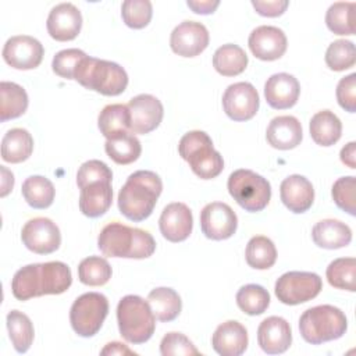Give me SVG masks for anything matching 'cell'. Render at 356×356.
Segmentation results:
<instances>
[{
    "instance_id": "obj_19",
    "label": "cell",
    "mask_w": 356,
    "mask_h": 356,
    "mask_svg": "<svg viewBox=\"0 0 356 356\" xmlns=\"http://www.w3.org/2000/svg\"><path fill=\"white\" fill-rule=\"evenodd\" d=\"M161 235L170 242L185 241L193 227V217L191 209L181 202L167 204L159 218Z\"/></svg>"
},
{
    "instance_id": "obj_44",
    "label": "cell",
    "mask_w": 356,
    "mask_h": 356,
    "mask_svg": "<svg viewBox=\"0 0 356 356\" xmlns=\"http://www.w3.org/2000/svg\"><path fill=\"white\" fill-rule=\"evenodd\" d=\"M111 179H113L111 170L107 167L106 163H103L100 160L85 161L76 172V184H78L79 189H82L83 186H86L89 184L99 182V181L111 182Z\"/></svg>"
},
{
    "instance_id": "obj_5",
    "label": "cell",
    "mask_w": 356,
    "mask_h": 356,
    "mask_svg": "<svg viewBox=\"0 0 356 356\" xmlns=\"http://www.w3.org/2000/svg\"><path fill=\"white\" fill-rule=\"evenodd\" d=\"M117 321L121 337L134 345L149 341L156 328V317L149 302L138 295H127L118 302Z\"/></svg>"
},
{
    "instance_id": "obj_37",
    "label": "cell",
    "mask_w": 356,
    "mask_h": 356,
    "mask_svg": "<svg viewBox=\"0 0 356 356\" xmlns=\"http://www.w3.org/2000/svg\"><path fill=\"white\" fill-rule=\"evenodd\" d=\"M236 305L243 313L259 316L267 310L270 305V293L261 285L248 284L236 292Z\"/></svg>"
},
{
    "instance_id": "obj_46",
    "label": "cell",
    "mask_w": 356,
    "mask_h": 356,
    "mask_svg": "<svg viewBox=\"0 0 356 356\" xmlns=\"http://www.w3.org/2000/svg\"><path fill=\"white\" fill-rule=\"evenodd\" d=\"M160 353L163 356H192L199 355L192 341L181 332H168L160 342Z\"/></svg>"
},
{
    "instance_id": "obj_20",
    "label": "cell",
    "mask_w": 356,
    "mask_h": 356,
    "mask_svg": "<svg viewBox=\"0 0 356 356\" xmlns=\"http://www.w3.org/2000/svg\"><path fill=\"white\" fill-rule=\"evenodd\" d=\"M257 342L268 355L284 353L292 342L289 323L278 316L264 318L257 328Z\"/></svg>"
},
{
    "instance_id": "obj_10",
    "label": "cell",
    "mask_w": 356,
    "mask_h": 356,
    "mask_svg": "<svg viewBox=\"0 0 356 356\" xmlns=\"http://www.w3.org/2000/svg\"><path fill=\"white\" fill-rule=\"evenodd\" d=\"M323 289L318 274L310 271H288L275 282V296L284 305H300L314 299Z\"/></svg>"
},
{
    "instance_id": "obj_14",
    "label": "cell",
    "mask_w": 356,
    "mask_h": 356,
    "mask_svg": "<svg viewBox=\"0 0 356 356\" xmlns=\"http://www.w3.org/2000/svg\"><path fill=\"white\" fill-rule=\"evenodd\" d=\"M1 54L4 61L15 70H33L42 63L44 49L33 36L17 35L7 39Z\"/></svg>"
},
{
    "instance_id": "obj_38",
    "label": "cell",
    "mask_w": 356,
    "mask_h": 356,
    "mask_svg": "<svg viewBox=\"0 0 356 356\" xmlns=\"http://www.w3.org/2000/svg\"><path fill=\"white\" fill-rule=\"evenodd\" d=\"M111 266L104 257L89 256L78 266V278L82 284L89 286H100L111 278Z\"/></svg>"
},
{
    "instance_id": "obj_16",
    "label": "cell",
    "mask_w": 356,
    "mask_h": 356,
    "mask_svg": "<svg viewBox=\"0 0 356 356\" xmlns=\"http://www.w3.org/2000/svg\"><path fill=\"white\" fill-rule=\"evenodd\" d=\"M209 31L197 21H184L178 24L170 36L172 51L182 57H195L209 44Z\"/></svg>"
},
{
    "instance_id": "obj_47",
    "label": "cell",
    "mask_w": 356,
    "mask_h": 356,
    "mask_svg": "<svg viewBox=\"0 0 356 356\" xmlns=\"http://www.w3.org/2000/svg\"><path fill=\"white\" fill-rule=\"evenodd\" d=\"M337 100L338 104L349 111H356V74H349L348 76H343L337 86Z\"/></svg>"
},
{
    "instance_id": "obj_24",
    "label": "cell",
    "mask_w": 356,
    "mask_h": 356,
    "mask_svg": "<svg viewBox=\"0 0 356 356\" xmlns=\"http://www.w3.org/2000/svg\"><path fill=\"white\" fill-rule=\"evenodd\" d=\"M267 142L280 150L296 147L303 138L302 125L293 115H280L270 121L266 131Z\"/></svg>"
},
{
    "instance_id": "obj_30",
    "label": "cell",
    "mask_w": 356,
    "mask_h": 356,
    "mask_svg": "<svg viewBox=\"0 0 356 356\" xmlns=\"http://www.w3.org/2000/svg\"><path fill=\"white\" fill-rule=\"evenodd\" d=\"M107 156L117 164H129L139 159L142 146L139 139L132 132H121L107 138L104 143Z\"/></svg>"
},
{
    "instance_id": "obj_39",
    "label": "cell",
    "mask_w": 356,
    "mask_h": 356,
    "mask_svg": "<svg viewBox=\"0 0 356 356\" xmlns=\"http://www.w3.org/2000/svg\"><path fill=\"white\" fill-rule=\"evenodd\" d=\"M355 273L356 260L355 257H339L332 260L325 271L327 280L331 286L355 292Z\"/></svg>"
},
{
    "instance_id": "obj_31",
    "label": "cell",
    "mask_w": 356,
    "mask_h": 356,
    "mask_svg": "<svg viewBox=\"0 0 356 356\" xmlns=\"http://www.w3.org/2000/svg\"><path fill=\"white\" fill-rule=\"evenodd\" d=\"M0 120L18 118L28 108V95L22 86L15 82H0Z\"/></svg>"
},
{
    "instance_id": "obj_27",
    "label": "cell",
    "mask_w": 356,
    "mask_h": 356,
    "mask_svg": "<svg viewBox=\"0 0 356 356\" xmlns=\"http://www.w3.org/2000/svg\"><path fill=\"white\" fill-rule=\"evenodd\" d=\"M33 138L24 128H13L1 139V159L7 163H22L32 154Z\"/></svg>"
},
{
    "instance_id": "obj_35",
    "label": "cell",
    "mask_w": 356,
    "mask_h": 356,
    "mask_svg": "<svg viewBox=\"0 0 356 356\" xmlns=\"http://www.w3.org/2000/svg\"><path fill=\"white\" fill-rule=\"evenodd\" d=\"M7 330L14 349L18 353H25L31 348L35 335L31 318L19 310H11L7 314Z\"/></svg>"
},
{
    "instance_id": "obj_40",
    "label": "cell",
    "mask_w": 356,
    "mask_h": 356,
    "mask_svg": "<svg viewBox=\"0 0 356 356\" xmlns=\"http://www.w3.org/2000/svg\"><path fill=\"white\" fill-rule=\"evenodd\" d=\"M353 11L355 3L337 1L331 4L325 13V24L328 29L337 35H353Z\"/></svg>"
},
{
    "instance_id": "obj_28",
    "label": "cell",
    "mask_w": 356,
    "mask_h": 356,
    "mask_svg": "<svg viewBox=\"0 0 356 356\" xmlns=\"http://www.w3.org/2000/svg\"><path fill=\"white\" fill-rule=\"evenodd\" d=\"M310 136L320 146H332L342 134L341 120L330 110L317 111L310 120Z\"/></svg>"
},
{
    "instance_id": "obj_8",
    "label": "cell",
    "mask_w": 356,
    "mask_h": 356,
    "mask_svg": "<svg viewBox=\"0 0 356 356\" xmlns=\"http://www.w3.org/2000/svg\"><path fill=\"white\" fill-rule=\"evenodd\" d=\"M228 192L246 211H261L270 202V182L252 170L239 168L228 177Z\"/></svg>"
},
{
    "instance_id": "obj_52",
    "label": "cell",
    "mask_w": 356,
    "mask_h": 356,
    "mask_svg": "<svg viewBox=\"0 0 356 356\" xmlns=\"http://www.w3.org/2000/svg\"><path fill=\"white\" fill-rule=\"evenodd\" d=\"M1 197H4L14 186V175L4 165H1Z\"/></svg>"
},
{
    "instance_id": "obj_29",
    "label": "cell",
    "mask_w": 356,
    "mask_h": 356,
    "mask_svg": "<svg viewBox=\"0 0 356 356\" xmlns=\"http://www.w3.org/2000/svg\"><path fill=\"white\" fill-rule=\"evenodd\" d=\"M147 302L154 317L163 323L172 321L182 310V300L179 295L172 288L167 286H160L150 291L147 295Z\"/></svg>"
},
{
    "instance_id": "obj_43",
    "label": "cell",
    "mask_w": 356,
    "mask_h": 356,
    "mask_svg": "<svg viewBox=\"0 0 356 356\" xmlns=\"http://www.w3.org/2000/svg\"><path fill=\"white\" fill-rule=\"evenodd\" d=\"M355 189L356 179L352 175L338 178L332 185V199L335 204L350 216L356 214L355 209Z\"/></svg>"
},
{
    "instance_id": "obj_49",
    "label": "cell",
    "mask_w": 356,
    "mask_h": 356,
    "mask_svg": "<svg viewBox=\"0 0 356 356\" xmlns=\"http://www.w3.org/2000/svg\"><path fill=\"white\" fill-rule=\"evenodd\" d=\"M188 7L196 14H211L218 7V0H188Z\"/></svg>"
},
{
    "instance_id": "obj_7",
    "label": "cell",
    "mask_w": 356,
    "mask_h": 356,
    "mask_svg": "<svg viewBox=\"0 0 356 356\" xmlns=\"http://www.w3.org/2000/svg\"><path fill=\"white\" fill-rule=\"evenodd\" d=\"M179 156L202 179H211L224 170L222 156L213 147L211 138L203 131L186 132L178 145Z\"/></svg>"
},
{
    "instance_id": "obj_41",
    "label": "cell",
    "mask_w": 356,
    "mask_h": 356,
    "mask_svg": "<svg viewBox=\"0 0 356 356\" xmlns=\"http://www.w3.org/2000/svg\"><path fill=\"white\" fill-rule=\"evenodd\" d=\"M356 61L355 44L350 40H334L325 51V64L332 71H343L353 67Z\"/></svg>"
},
{
    "instance_id": "obj_4",
    "label": "cell",
    "mask_w": 356,
    "mask_h": 356,
    "mask_svg": "<svg viewBox=\"0 0 356 356\" xmlns=\"http://www.w3.org/2000/svg\"><path fill=\"white\" fill-rule=\"evenodd\" d=\"M74 79L83 88L104 96L121 95L128 85V75L120 64L89 56L79 61Z\"/></svg>"
},
{
    "instance_id": "obj_50",
    "label": "cell",
    "mask_w": 356,
    "mask_h": 356,
    "mask_svg": "<svg viewBox=\"0 0 356 356\" xmlns=\"http://www.w3.org/2000/svg\"><path fill=\"white\" fill-rule=\"evenodd\" d=\"M339 157H341V161L346 164L349 168H356V143L349 142L348 145H345L341 149Z\"/></svg>"
},
{
    "instance_id": "obj_13",
    "label": "cell",
    "mask_w": 356,
    "mask_h": 356,
    "mask_svg": "<svg viewBox=\"0 0 356 356\" xmlns=\"http://www.w3.org/2000/svg\"><path fill=\"white\" fill-rule=\"evenodd\" d=\"M236 227L238 217L227 203L213 202L200 211V228L209 239H228L235 234Z\"/></svg>"
},
{
    "instance_id": "obj_21",
    "label": "cell",
    "mask_w": 356,
    "mask_h": 356,
    "mask_svg": "<svg viewBox=\"0 0 356 356\" xmlns=\"http://www.w3.org/2000/svg\"><path fill=\"white\" fill-rule=\"evenodd\" d=\"M300 93L298 79L286 72L271 75L264 85V96L268 106L277 110H285L296 104Z\"/></svg>"
},
{
    "instance_id": "obj_6",
    "label": "cell",
    "mask_w": 356,
    "mask_h": 356,
    "mask_svg": "<svg viewBox=\"0 0 356 356\" xmlns=\"http://www.w3.org/2000/svg\"><path fill=\"white\" fill-rule=\"evenodd\" d=\"M346 316L341 309L331 305L310 307L299 318L300 335L312 345L338 339L346 332Z\"/></svg>"
},
{
    "instance_id": "obj_15",
    "label": "cell",
    "mask_w": 356,
    "mask_h": 356,
    "mask_svg": "<svg viewBox=\"0 0 356 356\" xmlns=\"http://www.w3.org/2000/svg\"><path fill=\"white\" fill-rule=\"evenodd\" d=\"M128 108L131 113L129 131L134 135H145L154 131L160 125L164 114L161 102L156 96L147 93L132 97L128 103Z\"/></svg>"
},
{
    "instance_id": "obj_22",
    "label": "cell",
    "mask_w": 356,
    "mask_h": 356,
    "mask_svg": "<svg viewBox=\"0 0 356 356\" xmlns=\"http://www.w3.org/2000/svg\"><path fill=\"white\" fill-rule=\"evenodd\" d=\"M280 196L286 209L300 214L312 207L314 202V189L306 177L293 174L281 182Z\"/></svg>"
},
{
    "instance_id": "obj_42",
    "label": "cell",
    "mask_w": 356,
    "mask_h": 356,
    "mask_svg": "<svg viewBox=\"0 0 356 356\" xmlns=\"http://www.w3.org/2000/svg\"><path fill=\"white\" fill-rule=\"evenodd\" d=\"M153 14V7L149 0H125L121 6V17L127 26L134 29L145 28Z\"/></svg>"
},
{
    "instance_id": "obj_34",
    "label": "cell",
    "mask_w": 356,
    "mask_h": 356,
    "mask_svg": "<svg viewBox=\"0 0 356 356\" xmlns=\"http://www.w3.org/2000/svg\"><path fill=\"white\" fill-rule=\"evenodd\" d=\"M22 196L33 209H47L56 195V189L50 179L42 175H31L22 182Z\"/></svg>"
},
{
    "instance_id": "obj_9",
    "label": "cell",
    "mask_w": 356,
    "mask_h": 356,
    "mask_svg": "<svg viewBox=\"0 0 356 356\" xmlns=\"http://www.w3.org/2000/svg\"><path fill=\"white\" fill-rule=\"evenodd\" d=\"M107 313V298L99 292H86L78 296L72 303L70 310V323L79 337L89 338L99 332Z\"/></svg>"
},
{
    "instance_id": "obj_26",
    "label": "cell",
    "mask_w": 356,
    "mask_h": 356,
    "mask_svg": "<svg viewBox=\"0 0 356 356\" xmlns=\"http://www.w3.org/2000/svg\"><path fill=\"white\" fill-rule=\"evenodd\" d=\"M313 242L324 249H339L350 243L352 229L349 225L339 220L325 218L318 222L312 229Z\"/></svg>"
},
{
    "instance_id": "obj_12",
    "label": "cell",
    "mask_w": 356,
    "mask_h": 356,
    "mask_svg": "<svg viewBox=\"0 0 356 356\" xmlns=\"http://www.w3.org/2000/svg\"><path fill=\"white\" fill-rule=\"evenodd\" d=\"M259 93L249 82L232 83L222 95L224 111L234 121H248L253 118L259 110Z\"/></svg>"
},
{
    "instance_id": "obj_18",
    "label": "cell",
    "mask_w": 356,
    "mask_h": 356,
    "mask_svg": "<svg viewBox=\"0 0 356 356\" xmlns=\"http://www.w3.org/2000/svg\"><path fill=\"white\" fill-rule=\"evenodd\" d=\"M46 26L53 39L58 42L72 40L81 31L82 14L72 3H60L50 10Z\"/></svg>"
},
{
    "instance_id": "obj_3",
    "label": "cell",
    "mask_w": 356,
    "mask_h": 356,
    "mask_svg": "<svg viewBox=\"0 0 356 356\" xmlns=\"http://www.w3.org/2000/svg\"><path fill=\"white\" fill-rule=\"evenodd\" d=\"M97 248L108 257L146 259L154 253L156 241L145 229L110 222L100 231Z\"/></svg>"
},
{
    "instance_id": "obj_23",
    "label": "cell",
    "mask_w": 356,
    "mask_h": 356,
    "mask_svg": "<svg viewBox=\"0 0 356 356\" xmlns=\"http://www.w3.org/2000/svg\"><path fill=\"white\" fill-rule=\"evenodd\" d=\"M248 343L246 328L235 320L220 324L211 337L213 349L221 356H239L246 350Z\"/></svg>"
},
{
    "instance_id": "obj_25",
    "label": "cell",
    "mask_w": 356,
    "mask_h": 356,
    "mask_svg": "<svg viewBox=\"0 0 356 356\" xmlns=\"http://www.w3.org/2000/svg\"><path fill=\"white\" fill-rule=\"evenodd\" d=\"M113 189L111 182L99 181L89 184L81 189L79 210L90 218L103 216L111 206Z\"/></svg>"
},
{
    "instance_id": "obj_33",
    "label": "cell",
    "mask_w": 356,
    "mask_h": 356,
    "mask_svg": "<svg viewBox=\"0 0 356 356\" xmlns=\"http://www.w3.org/2000/svg\"><path fill=\"white\" fill-rule=\"evenodd\" d=\"M97 127L103 136L111 138L121 132H128L131 128V113L125 104H107L99 114Z\"/></svg>"
},
{
    "instance_id": "obj_51",
    "label": "cell",
    "mask_w": 356,
    "mask_h": 356,
    "mask_svg": "<svg viewBox=\"0 0 356 356\" xmlns=\"http://www.w3.org/2000/svg\"><path fill=\"white\" fill-rule=\"evenodd\" d=\"M100 355H136V353L121 342H110L100 350Z\"/></svg>"
},
{
    "instance_id": "obj_32",
    "label": "cell",
    "mask_w": 356,
    "mask_h": 356,
    "mask_svg": "<svg viewBox=\"0 0 356 356\" xmlns=\"http://www.w3.org/2000/svg\"><path fill=\"white\" fill-rule=\"evenodd\" d=\"M248 56L242 47L234 43L220 46L213 56V67L224 76H235L245 71Z\"/></svg>"
},
{
    "instance_id": "obj_48",
    "label": "cell",
    "mask_w": 356,
    "mask_h": 356,
    "mask_svg": "<svg viewBox=\"0 0 356 356\" xmlns=\"http://www.w3.org/2000/svg\"><path fill=\"white\" fill-rule=\"evenodd\" d=\"M252 6L254 10L263 17H278L281 15L286 7L289 6L288 0H252Z\"/></svg>"
},
{
    "instance_id": "obj_11",
    "label": "cell",
    "mask_w": 356,
    "mask_h": 356,
    "mask_svg": "<svg viewBox=\"0 0 356 356\" xmlns=\"http://www.w3.org/2000/svg\"><path fill=\"white\" fill-rule=\"evenodd\" d=\"M22 243L33 253L49 254L61 243V234L56 222L46 217H35L25 222L21 231Z\"/></svg>"
},
{
    "instance_id": "obj_45",
    "label": "cell",
    "mask_w": 356,
    "mask_h": 356,
    "mask_svg": "<svg viewBox=\"0 0 356 356\" xmlns=\"http://www.w3.org/2000/svg\"><path fill=\"white\" fill-rule=\"evenodd\" d=\"M86 56L85 51L79 49H64L60 50L51 61V68L54 74L65 79H74L75 70L79 61Z\"/></svg>"
},
{
    "instance_id": "obj_2",
    "label": "cell",
    "mask_w": 356,
    "mask_h": 356,
    "mask_svg": "<svg viewBox=\"0 0 356 356\" xmlns=\"http://www.w3.org/2000/svg\"><path fill=\"white\" fill-rule=\"evenodd\" d=\"M161 191L163 182L156 172L135 171L118 192L120 213L135 222L146 220L153 213Z\"/></svg>"
},
{
    "instance_id": "obj_36",
    "label": "cell",
    "mask_w": 356,
    "mask_h": 356,
    "mask_svg": "<svg viewBox=\"0 0 356 356\" xmlns=\"http://www.w3.org/2000/svg\"><path fill=\"white\" fill-rule=\"evenodd\" d=\"M246 263L256 270H267L277 260V249L274 242L263 235L250 238L245 250Z\"/></svg>"
},
{
    "instance_id": "obj_1",
    "label": "cell",
    "mask_w": 356,
    "mask_h": 356,
    "mask_svg": "<svg viewBox=\"0 0 356 356\" xmlns=\"http://www.w3.org/2000/svg\"><path fill=\"white\" fill-rule=\"evenodd\" d=\"M72 284L70 267L63 261L28 264L19 268L11 281L15 299L28 300L43 295H60Z\"/></svg>"
},
{
    "instance_id": "obj_17",
    "label": "cell",
    "mask_w": 356,
    "mask_h": 356,
    "mask_svg": "<svg viewBox=\"0 0 356 356\" xmlns=\"http://www.w3.org/2000/svg\"><path fill=\"white\" fill-rule=\"evenodd\" d=\"M248 44L254 57L273 61L282 57L286 51V36L277 26L261 25L250 32Z\"/></svg>"
}]
</instances>
